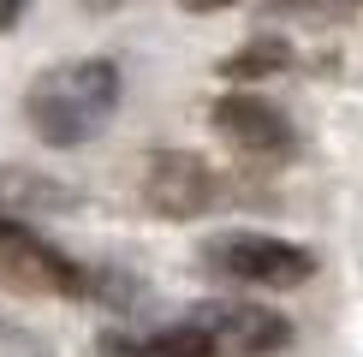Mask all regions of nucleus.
<instances>
[{
	"instance_id": "7",
	"label": "nucleus",
	"mask_w": 363,
	"mask_h": 357,
	"mask_svg": "<svg viewBox=\"0 0 363 357\" xmlns=\"http://www.w3.org/2000/svg\"><path fill=\"white\" fill-rule=\"evenodd\" d=\"M101 357H220L215 339L203 334V327L191 322H173V327H155V334H119V327H108V334L96 339Z\"/></svg>"
},
{
	"instance_id": "3",
	"label": "nucleus",
	"mask_w": 363,
	"mask_h": 357,
	"mask_svg": "<svg viewBox=\"0 0 363 357\" xmlns=\"http://www.w3.org/2000/svg\"><path fill=\"white\" fill-rule=\"evenodd\" d=\"M0 286L30 292V298H84L89 274L66 250H54L42 232H30L24 220L0 215Z\"/></svg>"
},
{
	"instance_id": "2",
	"label": "nucleus",
	"mask_w": 363,
	"mask_h": 357,
	"mask_svg": "<svg viewBox=\"0 0 363 357\" xmlns=\"http://www.w3.org/2000/svg\"><path fill=\"white\" fill-rule=\"evenodd\" d=\"M203 268L233 286H262V292H292L315 274V250L292 244V238H274V232H250V227H233V232H215L203 238Z\"/></svg>"
},
{
	"instance_id": "10",
	"label": "nucleus",
	"mask_w": 363,
	"mask_h": 357,
	"mask_svg": "<svg viewBox=\"0 0 363 357\" xmlns=\"http://www.w3.org/2000/svg\"><path fill=\"white\" fill-rule=\"evenodd\" d=\"M280 6H292V12H315V18H328V12H345L352 0H280Z\"/></svg>"
},
{
	"instance_id": "12",
	"label": "nucleus",
	"mask_w": 363,
	"mask_h": 357,
	"mask_svg": "<svg viewBox=\"0 0 363 357\" xmlns=\"http://www.w3.org/2000/svg\"><path fill=\"white\" fill-rule=\"evenodd\" d=\"M185 12H226V6H238V0H179Z\"/></svg>"
},
{
	"instance_id": "8",
	"label": "nucleus",
	"mask_w": 363,
	"mask_h": 357,
	"mask_svg": "<svg viewBox=\"0 0 363 357\" xmlns=\"http://www.w3.org/2000/svg\"><path fill=\"white\" fill-rule=\"evenodd\" d=\"M60 208H78V191L60 185L48 173L30 167H0V215L24 220V215H60Z\"/></svg>"
},
{
	"instance_id": "5",
	"label": "nucleus",
	"mask_w": 363,
	"mask_h": 357,
	"mask_svg": "<svg viewBox=\"0 0 363 357\" xmlns=\"http://www.w3.org/2000/svg\"><path fill=\"white\" fill-rule=\"evenodd\" d=\"M143 203L161 220H196L215 203V167L191 149H155L143 161Z\"/></svg>"
},
{
	"instance_id": "11",
	"label": "nucleus",
	"mask_w": 363,
	"mask_h": 357,
	"mask_svg": "<svg viewBox=\"0 0 363 357\" xmlns=\"http://www.w3.org/2000/svg\"><path fill=\"white\" fill-rule=\"evenodd\" d=\"M24 6H30V0H0V36H6V30L24 18Z\"/></svg>"
},
{
	"instance_id": "4",
	"label": "nucleus",
	"mask_w": 363,
	"mask_h": 357,
	"mask_svg": "<svg viewBox=\"0 0 363 357\" xmlns=\"http://www.w3.org/2000/svg\"><path fill=\"white\" fill-rule=\"evenodd\" d=\"M185 322L203 327L220 357H268V351H280L292 339V322L280 310L245 304V298H203V304L185 310Z\"/></svg>"
},
{
	"instance_id": "6",
	"label": "nucleus",
	"mask_w": 363,
	"mask_h": 357,
	"mask_svg": "<svg viewBox=\"0 0 363 357\" xmlns=\"http://www.w3.org/2000/svg\"><path fill=\"white\" fill-rule=\"evenodd\" d=\"M215 131L226 143L238 149V155H256V161H280L286 149H292V119H286L274 101L250 96V89H233V96L215 101Z\"/></svg>"
},
{
	"instance_id": "9",
	"label": "nucleus",
	"mask_w": 363,
	"mask_h": 357,
	"mask_svg": "<svg viewBox=\"0 0 363 357\" xmlns=\"http://www.w3.org/2000/svg\"><path fill=\"white\" fill-rule=\"evenodd\" d=\"M280 72H292V42H280V36H250L245 48H233L220 60L226 84H256V78H280Z\"/></svg>"
},
{
	"instance_id": "1",
	"label": "nucleus",
	"mask_w": 363,
	"mask_h": 357,
	"mask_svg": "<svg viewBox=\"0 0 363 357\" xmlns=\"http://www.w3.org/2000/svg\"><path fill=\"white\" fill-rule=\"evenodd\" d=\"M119 108V66L113 60H66L48 66L24 89V119L48 149H78L108 131Z\"/></svg>"
},
{
	"instance_id": "13",
	"label": "nucleus",
	"mask_w": 363,
	"mask_h": 357,
	"mask_svg": "<svg viewBox=\"0 0 363 357\" xmlns=\"http://www.w3.org/2000/svg\"><path fill=\"white\" fill-rule=\"evenodd\" d=\"M89 6H125V0H89Z\"/></svg>"
}]
</instances>
